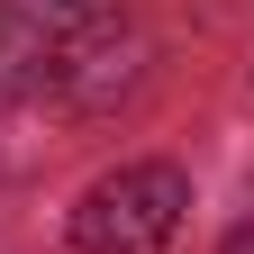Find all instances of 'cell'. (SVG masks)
<instances>
[{"label":"cell","instance_id":"6da1fadb","mask_svg":"<svg viewBox=\"0 0 254 254\" xmlns=\"http://www.w3.org/2000/svg\"><path fill=\"white\" fill-rule=\"evenodd\" d=\"M182 209H190L182 164H118V173H100V182L82 190L73 245L82 254H173Z\"/></svg>","mask_w":254,"mask_h":254},{"label":"cell","instance_id":"3957f363","mask_svg":"<svg viewBox=\"0 0 254 254\" xmlns=\"http://www.w3.org/2000/svg\"><path fill=\"white\" fill-rule=\"evenodd\" d=\"M46 27L18 9V0H0V100H18V91H46Z\"/></svg>","mask_w":254,"mask_h":254},{"label":"cell","instance_id":"7a4b0ae2","mask_svg":"<svg viewBox=\"0 0 254 254\" xmlns=\"http://www.w3.org/2000/svg\"><path fill=\"white\" fill-rule=\"evenodd\" d=\"M136 82H145V37L136 27H82V37H64L46 55V91L82 118H109Z\"/></svg>","mask_w":254,"mask_h":254},{"label":"cell","instance_id":"277c9868","mask_svg":"<svg viewBox=\"0 0 254 254\" xmlns=\"http://www.w3.org/2000/svg\"><path fill=\"white\" fill-rule=\"evenodd\" d=\"M218 254H254V200L236 209V227H227V245H218Z\"/></svg>","mask_w":254,"mask_h":254}]
</instances>
